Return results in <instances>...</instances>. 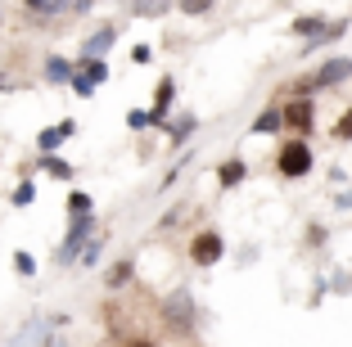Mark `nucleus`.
<instances>
[{
    "mask_svg": "<svg viewBox=\"0 0 352 347\" xmlns=\"http://www.w3.org/2000/svg\"><path fill=\"white\" fill-rule=\"evenodd\" d=\"M190 257H195V262H217V257H221V239L217 235H199L195 239V248H190Z\"/></svg>",
    "mask_w": 352,
    "mask_h": 347,
    "instance_id": "2",
    "label": "nucleus"
},
{
    "mask_svg": "<svg viewBox=\"0 0 352 347\" xmlns=\"http://www.w3.org/2000/svg\"><path fill=\"white\" fill-rule=\"evenodd\" d=\"M334 135H339V140H343V135H352V113H348V117H343L339 126H334Z\"/></svg>",
    "mask_w": 352,
    "mask_h": 347,
    "instance_id": "7",
    "label": "nucleus"
},
{
    "mask_svg": "<svg viewBox=\"0 0 352 347\" xmlns=\"http://www.w3.org/2000/svg\"><path fill=\"white\" fill-rule=\"evenodd\" d=\"M276 167H280V176H307V167H311V149H307V140H289L285 149H280Z\"/></svg>",
    "mask_w": 352,
    "mask_h": 347,
    "instance_id": "1",
    "label": "nucleus"
},
{
    "mask_svg": "<svg viewBox=\"0 0 352 347\" xmlns=\"http://www.w3.org/2000/svg\"><path fill=\"white\" fill-rule=\"evenodd\" d=\"M68 131H73V126H59V131H45V135H41V149H54V144H59V140H63Z\"/></svg>",
    "mask_w": 352,
    "mask_h": 347,
    "instance_id": "6",
    "label": "nucleus"
},
{
    "mask_svg": "<svg viewBox=\"0 0 352 347\" xmlns=\"http://www.w3.org/2000/svg\"><path fill=\"white\" fill-rule=\"evenodd\" d=\"M131 347H149V343H131Z\"/></svg>",
    "mask_w": 352,
    "mask_h": 347,
    "instance_id": "8",
    "label": "nucleus"
},
{
    "mask_svg": "<svg viewBox=\"0 0 352 347\" xmlns=\"http://www.w3.org/2000/svg\"><path fill=\"white\" fill-rule=\"evenodd\" d=\"M239 176H244V163H226L221 167V185H235Z\"/></svg>",
    "mask_w": 352,
    "mask_h": 347,
    "instance_id": "5",
    "label": "nucleus"
},
{
    "mask_svg": "<svg viewBox=\"0 0 352 347\" xmlns=\"http://www.w3.org/2000/svg\"><path fill=\"white\" fill-rule=\"evenodd\" d=\"M285 122L294 126V131H307L311 126V104H302V100H294L289 109H285Z\"/></svg>",
    "mask_w": 352,
    "mask_h": 347,
    "instance_id": "3",
    "label": "nucleus"
},
{
    "mask_svg": "<svg viewBox=\"0 0 352 347\" xmlns=\"http://www.w3.org/2000/svg\"><path fill=\"white\" fill-rule=\"evenodd\" d=\"M352 63L348 59H334V63H325V72H321V82H334V77H343V72H348Z\"/></svg>",
    "mask_w": 352,
    "mask_h": 347,
    "instance_id": "4",
    "label": "nucleus"
}]
</instances>
